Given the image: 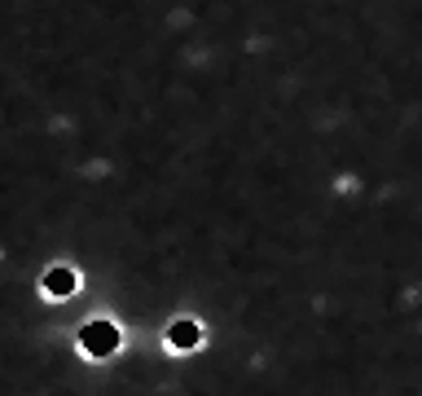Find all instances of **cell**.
<instances>
[{
    "label": "cell",
    "mask_w": 422,
    "mask_h": 396,
    "mask_svg": "<svg viewBox=\"0 0 422 396\" xmlns=\"http://www.w3.org/2000/svg\"><path fill=\"white\" fill-rule=\"evenodd\" d=\"M84 343H92V352H110V348H114V330L97 321V326L84 330Z\"/></svg>",
    "instance_id": "1"
},
{
    "label": "cell",
    "mask_w": 422,
    "mask_h": 396,
    "mask_svg": "<svg viewBox=\"0 0 422 396\" xmlns=\"http://www.w3.org/2000/svg\"><path fill=\"white\" fill-rule=\"evenodd\" d=\"M49 290H53V295H66V290H75V273H66V269H53V273H49Z\"/></svg>",
    "instance_id": "2"
}]
</instances>
